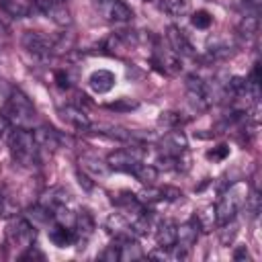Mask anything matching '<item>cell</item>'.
Instances as JSON below:
<instances>
[{
	"label": "cell",
	"instance_id": "1",
	"mask_svg": "<svg viewBox=\"0 0 262 262\" xmlns=\"http://www.w3.org/2000/svg\"><path fill=\"white\" fill-rule=\"evenodd\" d=\"M8 149L12 160L23 168H33L39 164V145L31 131L23 127H14L8 137Z\"/></svg>",
	"mask_w": 262,
	"mask_h": 262
},
{
	"label": "cell",
	"instance_id": "2",
	"mask_svg": "<svg viewBox=\"0 0 262 262\" xmlns=\"http://www.w3.org/2000/svg\"><path fill=\"white\" fill-rule=\"evenodd\" d=\"M2 117H4L10 125L27 129V127L33 123V119H35V106H33V102H31L20 90H14V92L6 98L4 106H2Z\"/></svg>",
	"mask_w": 262,
	"mask_h": 262
},
{
	"label": "cell",
	"instance_id": "3",
	"mask_svg": "<svg viewBox=\"0 0 262 262\" xmlns=\"http://www.w3.org/2000/svg\"><path fill=\"white\" fill-rule=\"evenodd\" d=\"M246 196H248V186L244 182H237L233 186H229L223 196L219 199L217 207H215V219H217V225H223L231 219H235L237 211L242 209V205L246 203Z\"/></svg>",
	"mask_w": 262,
	"mask_h": 262
},
{
	"label": "cell",
	"instance_id": "4",
	"mask_svg": "<svg viewBox=\"0 0 262 262\" xmlns=\"http://www.w3.org/2000/svg\"><path fill=\"white\" fill-rule=\"evenodd\" d=\"M186 96H188V104L196 113L209 108V104L213 102L211 86L199 76H188V80H186Z\"/></svg>",
	"mask_w": 262,
	"mask_h": 262
},
{
	"label": "cell",
	"instance_id": "5",
	"mask_svg": "<svg viewBox=\"0 0 262 262\" xmlns=\"http://www.w3.org/2000/svg\"><path fill=\"white\" fill-rule=\"evenodd\" d=\"M141 162H143V151L137 149V145L125 147V149H117L106 160L108 168L119 170V172H127V174H135V170L139 168Z\"/></svg>",
	"mask_w": 262,
	"mask_h": 262
},
{
	"label": "cell",
	"instance_id": "6",
	"mask_svg": "<svg viewBox=\"0 0 262 262\" xmlns=\"http://www.w3.org/2000/svg\"><path fill=\"white\" fill-rule=\"evenodd\" d=\"M6 239L12 248H31L35 239V227L27 219L16 217L6 227Z\"/></svg>",
	"mask_w": 262,
	"mask_h": 262
},
{
	"label": "cell",
	"instance_id": "7",
	"mask_svg": "<svg viewBox=\"0 0 262 262\" xmlns=\"http://www.w3.org/2000/svg\"><path fill=\"white\" fill-rule=\"evenodd\" d=\"M35 10L49 16L59 27H68L72 23V12L66 0H35Z\"/></svg>",
	"mask_w": 262,
	"mask_h": 262
},
{
	"label": "cell",
	"instance_id": "8",
	"mask_svg": "<svg viewBox=\"0 0 262 262\" xmlns=\"http://www.w3.org/2000/svg\"><path fill=\"white\" fill-rule=\"evenodd\" d=\"M96 8L108 23H129L133 18V10L123 0H96Z\"/></svg>",
	"mask_w": 262,
	"mask_h": 262
},
{
	"label": "cell",
	"instance_id": "9",
	"mask_svg": "<svg viewBox=\"0 0 262 262\" xmlns=\"http://www.w3.org/2000/svg\"><path fill=\"white\" fill-rule=\"evenodd\" d=\"M20 43H23V47H25L29 53L41 55V57L51 55L53 49H55V41L49 39L47 35L39 33V31H25L23 37H20Z\"/></svg>",
	"mask_w": 262,
	"mask_h": 262
},
{
	"label": "cell",
	"instance_id": "10",
	"mask_svg": "<svg viewBox=\"0 0 262 262\" xmlns=\"http://www.w3.org/2000/svg\"><path fill=\"white\" fill-rule=\"evenodd\" d=\"M154 63L166 74H176L182 68L180 55L174 53L170 47H162V45H156V49H154Z\"/></svg>",
	"mask_w": 262,
	"mask_h": 262
},
{
	"label": "cell",
	"instance_id": "11",
	"mask_svg": "<svg viewBox=\"0 0 262 262\" xmlns=\"http://www.w3.org/2000/svg\"><path fill=\"white\" fill-rule=\"evenodd\" d=\"M186 151V139L180 131H170L162 139V156L180 160V156Z\"/></svg>",
	"mask_w": 262,
	"mask_h": 262
},
{
	"label": "cell",
	"instance_id": "12",
	"mask_svg": "<svg viewBox=\"0 0 262 262\" xmlns=\"http://www.w3.org/2000/svg\"><path fill=\"white\" fill-rule=\"evenodd\" d=\"M199 223H196V219L192 217V219H188L186 223H182V225H176V244L174 246H180V248H186V250H190L192 248V244L196 242V237H199Z\"/></svg>",
	"mask_w": 262,
	"mask_h": 262
},
{
	"label": "cell",
	"instance_id": "13",
	"mask_svg": "<svg viewBox=\"0 0 262 262\" xmlns=\"http://www.w3.org/2000/svg\"><path fill=\"white\" fill-rule=\"evenodd\" d=\"M115 82H117V78H115V74L108 72V70H94V72L88 76V86H90L92 92H96V94H104V92L113 90Z\"/></svg>",
	"mask_w": 262,
	"mask_h": 262
},
{
	"label": "cell",
	"instance_id": "14",
	"mask_svg": "<svg viewBox=\"0 0 262 262\" xmlns=\"http://www.w3.org/2000/svg\"><path fill=\"white\" fill-rule=\"evenodd\" d=\"M49 239H51V244L57 246V248H68V246L76 244V233H74V229H72L70 225L57 221V223L49 229Z\"/></svg>",
	"mask_w": 262,
	"mask_h": 262
},
{
	"label": "cell",
	"instance_id": "15",
	"mask_svg": "<svg viewBox=\"0 0 262 262\" xmlns=\"http://www.w3.org/2000/svg\"><path fill=\"white\" fill-rule=\"evenodd\" d=\"M156 242H158L160 248H166V250L174 248V244H176V223L170 221V219L160 221V225L156 229Z\"/></svg>",
	"mask_w": 262,
	"mask_h": 262
},
{
	"label": "cell",
	"instance_id": "16",
	"mask_svg": "<svg viewBox=\"0 0 262 262\" xmlns=\"http://www.w3.org/2000/svg\"><path fill=\"white\" fill-rule=\"evenodd\" d=\"M168 43H170V49L178 55H192V45L190 41L186 39V35L176 29V27H170L168 29Z\"/></svg>",
	"mask_w": 262,
	"mask_h": 262
},
{
	"label": "cell",
	"instance_id": "17",
	"mask_svg": "<svg viewBox=\"0 0 262 262\" xmlns=\"http://www.w3.org/2000/svg\"><path fill=\"white\" fill-rule=\"evenodd\" d=\"M59 117H61V121H66L68 125H72L76 129H88L90 127L88 115L84 111L76 108V106H63V108H59Z\"/></svg>",
	"mask_w": 262,
	"mask_h": 262
},
{
	"label": "cell",
	"instance_id": "18",
	"mask_svg": "<svg viewBox=\"0 0 262 262\" xmlns=\"http://www.w3.org/2000/svg\"><path fill=\"white\" fill-rule=\"evenodd\" d=\"M92 229H94V221L90 217L88 211H80L74 219V233H76V242H86L90 235H92Z\"/></svg>",
	"mask_w": 262,
	"mask_h": 262
},
{
	"label": "cell",
	"instance_id": "19",
	"mask_svg": "<svg viewBox=\"0 0 262 262\" xmlns=\"http://www.w3.org/2000/svg\"><path fill=\"white\" fill-rule=\"evenodd\" d=\"M0 10L12 18H25L31 14L33 6L27 0H0Z\"/></svg>",
	"mask_w": 262,
	"mask_h": 262
},
{
	"label": "cell",
	"instance_id": "20",
	"mask_svg": "<svg viewBox=\"0 0 262 262\" xmlns=\"http://www.w3.org/2000/svg\"><path fill=\"white\" fill-rule=\"evenodd\" d=\"M33 135H35V139H37L39 149H41V147H45V149H55V147L59 145L57 133H55L53 129H49V127H41V129H37Z\"/></svg>",
	"mask_w": 262,
	"mask_h": 262
},
{
	"label": "cell",
	"instance_id": "21",
	"mask_svg": "<svg viewBox=\"0 0 262 262\" xmlns=\"http://www.w3.org/2000/svg\"><path fill=\"white\" fill-rule=\"evenodd\" d=\"M80 166H82L88 174H92V176H106V172H108V164H102L100 160H96V158H92V156L80 158Z\"/></svg>",
	"mask_w": 262,
	"mask_h": 262
},
{
	"label": "cell",
	"instance_id": "22",
	"mask_svg": "<svg viewBox=\"0 0 262 262\" xmlns=\"http://www.w3.org/2000/svg\"><path fill=\"white\" fill-rule=\"evenodd\" d=\"M156 4L168 16H182L186 12V0H158Z\"/></svg>",
	"mask_w": 262,
	"mask_h": 262
},
{
	"label": "cell",
	"instance_id": "23",
	"mask_svg": "<svg viewBox=\"0 0 262 262\" xmlns=\"http://www.w3.org/2000/svg\"><path fill=\"white\" fill-rule=\"evenodd\" d=\"M194 219H196V223H199V227H201L203 231H211V229H213V225H217L215 209H213V207L203 209L199 215H194Z\"/></svg>",
	"mask_w": 262,
	"mask_h": 262
},
{
	"label": "cell",
	"instance_id": "24",
	"mask_svg": "<svg viewBox=\"0 0 262 262\" xmlns=\"http://www.w3.org/2000/svg\"><path fill=\"white\" fill-rule=\"evenodd\" d=\"M14 213H16V203L4 190H0V215L2 217H10Z\"/></svg>",
	"mask_w": 262,
	"mask_h": 262
},
{
	"label": "cell",
	"instance_id": "25",
	"mask_svg": "<svg viewBox=\"0 0 262 262\" xmlns=\"http://www.w3.org/2000/svg\"><path fill=\"white\" fill-rule=\"evenodd\" d=\"M190 20H192V25H194L196 29H209L211 23H213V16H211L207 10H196Z\"/></svg>",
	"mask_w": 262,
	"mask_h": 262
},
{
	"label": "cell",
	"instance_id": "26",
	"mask_svg": "<svg viewBox=\"0 0 262 262\" xmlns=\"http://www.w3.org/2000/svg\"><path fill=\"white\" fill-rule=\"evenodd\" d=\"M100 258H102V260H113V262H115V260H121L119 244H117V242H113V244H111V246L100 254Z\"/></svg>",
	"mask_w": 262,
	"mask_h": 262
},
{
	"label": "cell",
	"instance_id": "27",
	"mask_svg": "<svg viewBox=\"0 0 262 262\" xmlns=\"http://www.w3.org/2000/svg\"><path fill=\"white\" fill-rule=\"evenodd\" d=\"M227 154H229V147H227V145H217V147H213L211 151H207V158L213 160V162H219V160H223Z\"/></svg>",
	"mask_w": 262,
	"mask_h": 262
},
{
	"label": "cell",
	"instance_id": "28",
	"mask_svg": "<svg viewBox=\"0 0 262 262\" xmlns=\"http://www.w3.org/2000/svg\"><path fill=\"white\" fill-rule=\"evenodd\" d=\"M180 123V117L176 113H162L160 117V125H168V127H174Z\"/></svg>",
	"mask_w": 262,
	"mask_h": 262
},
{
	"label": "cell",
	"instance_id": "29",
	"mask_svg": "<svg viewBox=\"0 0 262 262\" xmlns=\"http://www.w3.org/2000/svg\"><path fill=\"white\" fill-rule=\"evenodd\" d=\"M233 258H235V260H239V258H248V252L242 248V250H237V252L233 254Z\"/></svg>",
	"mask_w": 262,
	"mask_h": 262
}]
</instances>
